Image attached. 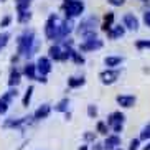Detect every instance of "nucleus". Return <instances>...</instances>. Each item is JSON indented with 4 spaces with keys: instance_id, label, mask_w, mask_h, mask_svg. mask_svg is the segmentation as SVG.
Instances as JSON below:
<instances>
[{
    "instance_id": "412c9836",
    "label": "nucleus",
    "mask_w": 150,
    "mask_h": 150,
    "mask_svg": "<svg viewBox=\"0 0 150 150\" xmlns=\"http://www.w3.org/2000/svg\"><path fill=\"white\" fill-rule=\"evenodd\" d=\"M122 61H124L122 56H106L104 58V64L107 68H117L122 64Z\"/></svg>"
},
{
    "instance_id": "b1692460",
    "label": "nucleus",
    "mask_w": 150,
    "mask_h": 150,
    "mask_svg": "<svg viewBox=\"0 0 150 150\" xmlns=\"http://www.w3.org/2000/svg\"><path fill=\"white\" fill-rule=\"evenodd\" d=\"M68 106H69V99L64 97V99H61V101L54 106V110H56V112H68Z\"/></svg>"
},
{
    "instance_id": "c756f323",
    "label": "nucleus",
    "mask_w": 150,
    "mask_h": 150,
    "mask_svg": "<svg viewBox=\"0 0 150 150\" xmlns=\"http://www.w3.org/2000/svg\"><path fill=\"white\" fill-rule=\"evenodd\" d=\"M135 48L137 50H150V40H137Z\"/></svg>"
},
{
    "instance_id": "72a5a7b5",
    "label": "nucleus",
    "mask_w": 150,
    "mask_h": 150,
    "mask_svg": "<svg viewBox=\"0 0 150 150\" xmlns=\"http://www.w3.org/2000/svg\"><path fill=\"white\" fill-rule=\"evenodd\" d=\"M10 23H12V17H10V15H5V17L0 20V28H7Z\"/></svg>"
},
{
    "instance_id": "2f4dec72",
    "label": "nucleus",
    "mask_w": 150,
    "mask_h": 150,
    "mask_svg": "<svg viewBox=\"0 0 150 150\" xmlns=\"http://www.w3.org/2000/svg\"><path fill=\"white\" fill-rule=\"evenodd\" d=\"M8 106H10V102H8V101H5V99H2V97H0V115L7 114V110H8Z\"/></svg>"
},
{
    "instance_id": "c9c22d12",
    "label": "nucleus",
    "mask_w": 150,
    "mask_h": 150,
    "mask_svg": "<svg viewBox=\"0 0 150 150\" xmlns=\"http://www.w3.org/2000/svg\"><path fill=\"white\" fill-rule=\"evenodd\" d=\"M140 137L139 139H132L130 140V145H129V150H139V145H140Z\"/></svg>"
},
{
    "instance_id": "a19ab883",
    "label": "nucleus",
    "mask_w": 150,
    "mask_h": 150,
    "mask_svg": "<svg viewBox=\"0 0 150 150\" xmlns=\"http://www.w3.org/2000/svg\"><path fill=\"white\" fill-rule=\"evenodd\" d=\"M144 150H150V144H149V145H145V147H144Z\"/></svg>"
},
{
    "instance_id": "7c9ffc66",
    "label": "nucleus",
    "mask_w": 150,
    "mask_h": 150,
    "mask_svg": "<svg viewBox=\"0 0 150 150\" xmlns=\"http://www.w3.org/2000/svg\"><path fill=\"white\" fill-rule=\"evenodd\" d=\"M140 140H150V122L140 130Z\"/></svg>"
},
{
    "instance_id": "dca6fc26",
    "label": "nucleus",
    "mask_w": 150,
    "mask_h": 150,
    "mask_svg": "<svg viewBox=\"0 0 150 150\" xmlns=\"http://www.w3.org/2000/svg\"><path fill=\"white\" fill-rule=\"evenodd\" d=\"M23 74L27 76L28 79L36 81V78H38V69H36V63H35V64H33V63H28V64H25V68H23Z\"/></svg>"
},
{
    "instance_id": "c85d7f7f",
    "label": "nucleus",
    "mask_w": 150,
    "mask_h": 150,
    "mask_svg": "<svg viewBox=\"0 0 150 150\" xmlns=\"http://www.w3.org/2000/svg\"><path fill=\"white\" fill-rule=\"evenodd\" d=\"M10 36H12V35H10L8 31H2V33H0V51H2L7 45H8Z\"/></svg>"
},
{
    "instance_id": "e433bc0d",
    "label": "nucleus",
    "mask_w": 150,
    "mask_h": 150,
    "mask_svg": "<svg viewBox=\"0 0 150 150\" xmlns=\"http://www.w3.org/2000/svg\"><path fill=\"white\" fill-rule=\"evenodd\" d=\"M107 4L112 5V7H122L125 4V0H107Z\"/></svg>"
},
{
    "instance_id": "58836bf2",
    "label": "nucleus",
    "mask_w": 150,
    "mask_h": 150,
    "mask_svg": "<svg viewBox=\"0 0 150 150\" xmlns=\"http://www.w3.org/2000/svg\"><path fill=\"white\" fill-rule=\"evenodd\" d=\"M93 150H106V149H104V144H94Z\"/></svg>"
},
{
    "instance_id": "f8f14e48",
    "label": "nucleus",
    "mask_w": 150,
    "mask_h": 150,
    "mask_svg": "<svg viewBox=\"0 0 150 150\" xmlns=\"http://www.w3.org/2000/svg\"><path fill=\"white\" fill-rule=\"evenodd\" d=\"M122 23H124V27L127 28V30H130V31H137V30H139V27H140L139 18H137L134 13H125V15H124Z\"/></svg>"
},
{
    "instance_id": "39448f33",
    "label": "nucleus",
    "mask_w": 150,
    "mask_h": 150,
    "mask_svg": "<svg viewBox=\"0 0 150 150\" xmlns=\"http://www.w3.org/2000/svg\"><path fill=\"white\" fill-rule=\"evenodd\" d=\"M124 122H125V115L120 112V110H115V112H110L109 117H107V124L109 127L114 130L115 134H120L124 129Z\"/></svg>"
},
{
    "instance_id": "f704fd0d",
    "label": "nucleus",
    "mask_w": 150,
    "mask_h": 150,
    "mask_svg": "<svg viewBox=\"0 0 150 150\" xmlns=\"http://www.w3.org/2000/svg\"><path fill=\"white\" fill-rule=\"evenodd\" d=\"M83 139H84L86 142H96V134H94V132H89V130H88V132L83 134Z\"/></svg>"
},
{
    "instance_id": "79ce46f5",
    "label": "nucleus",
    "mask_w": 150,
    "mask_h": 150,
    "mask_svg": "<svg viewBox=\"0 0 150 150\" xmlns=\"http://www.w3.org/2000/svg\"><path fill=\"white\" fill-rule=\"evenodd\" d=\"M142 2H149V0H142Z\"/></svg>"
},
{
    "instance_id": "f03ea898",
    "label": "nucleus",
    "mask_w": 150,
    "mask_h": 150,
    "mask_svg": "<svg viewBox=\"0 0 150 150\" xmlns=\"http://www.w3.org/2000/svg\"><path fill=\"white\" fill-rule=\"evenodd\" d=\"M84 8H86V5L83 0H64V4H63V10L66 13V18L79 17L84 13Z\"/></svg>"
},
{
    "instance_id": "1a4fd4ad",
    "label": "nucleus",
    "mask_w": 150,
    "mask_h": 150,
    "mask_svg": "<svg viewBox=\"0 0 150 150\" xmlns=\"http://www.w3.org/2000/svg\"><path fill=\"white\" fill-rule=\"evenodd\" d=\"M31 120H35L33 115H27V117H20V119H15V117H8V119L4 122V127L5 129H10V127H22L25 124H30Z\"/></svg>"
},
{
    "instance_id": "ddd939ff",
    "label": "nucleus",
    "mask_w": 150,
    "mask_h": 150,
    "mask_svg": "<svg viewBox=\"0 0 150 150\" xmlns=\"http://www.w3.org/2000/svg\"><path fill=\"white\" fill-rule=\"evenodd\" d=\"M119 145H120L119 134L106 135V140H104V149H106V150H115V149H119Z\"/></svg>"
},
{
    "instance_id": "20e7f679",
    "label": "nucleus",
    "mask_w": 150,
    "mask_h": 150,
    "mask_svg": "<svg viewBox=\"0 0 150 150\" xmlns=\"http://www.w3.org/2000/svg\"><path fill=\"white\" fill-rule=\"evenodd\" d=\"M97 27H101L99 25V18L96 17V15H91V17H86L84 20H81L79 23H78V33H79L81 36H84L86 33H93V31H96Z\"/></svg>"
},
{
    "instance_id": "7ed1b4c3",
    "label": "nucleus",
    "mask_w": 150,
    "mask_h": 150,
    "mask_svg": "<svg viewBox=\"0 0 150 150\" xmlns=\"http://www.w3.org/2000/svg\"><path fill=\"white\" fill-rule=\"evenodd\" d=\"M59 25H61V20L58 18V15L51 13L45 23V36L48 40H53L56 41L58 40V33H59Z\"/></svg>"
},
{
    "instance_id": "f3484780",
    "label": "nucleus",
    "mask_w": 150,
    "mask_h": 150,
    "mask_svg": "<svg viewBox=\"0 0 150 150\" xmlns=\"http://www.w3.org/2000/svg\"><path fill=\"white\" fill-rule=\"evenodd\" d=\"M20 81H22V73L17 68H13V69L10 71V76H8V86L10 88H17L18 84H20Z\"/></svg>"
},
{
    "instance_id": "393cba45",
    "label": "nucleus",
    "mask_w": 150,
    "mask_h": 150,
    "mask_svg": "<svg viewBox=\"0 0 150 150\" xmlns=\"http://www.w3.org/2000/svg\"><path fill=\"white\" fill-rule=\"evenodd\" d=\"M96 132L101 134V135H107V132H109V124L104 122V120H99L96 125Z\"/></svg>"
},
{
    "instance_id": "4c0bfd02",
    "label": "nucleus",
    "mask_w": 150,
    "mask_h": 150,
    "mask_svg": "<svg viewBox=\"0 0 150 150\" xmlns=\"http://www.w3.org/2000/svg\"><path fill=\"white\" fill-rule=\"evenodd\" d=\"M144 22H145L147 27H150V10H147L145 13H144Z\"/></svg>"
},
{
    "instance_id": "4be33fe9",
    "label": "nucleus",
    "mask_w": 150,
    "mask_h": 150,
    "mask_svg": "<svg viewBox=\"0 0 150 150\" xmlns=\"http://www.w3.org/2000/svg\"><path fill=\"white\" fill-rule=\"evenodd\" d=\"M33 91H35V88L33 86H28L27 91H25V96H23L22 99V106L23 107H28L30 106V101H31V96H33Z\"/></svg>"
},
{
    "instance_id": "423d86ee",
    "label": "nucleus",
    "mask_w": 150,
    "mask_h": 150,
    "mask_svg": "<svg viewBox=\"0 0 150 150\" xmlns=\"http://www.w3.org/2000/svg\"><path fill=\"white\" fill-rule=\"evenodd\" d=\"M119 76H120V69H117V68H107V69L99 73V79H101L102 84H114L115 81L119 79Z\"/></svg>"
},
{
    "instance_id": "f257e3e1",
    "label": "nucleus",
    "mask_w": 150,
    "mask_h": 150,
    "mask_svg": "<svg viewBox=\"0 0 150 150\" xmlns=\"http://www.w3.org/2000/svg\"><path fill=\"white\" fill-rule=\"evenodd\" d=\"M38 43L35 38V31L33 30H25L22 35L17 38V53L18 56L23 58H30L31 54L36 51Z\"/></svg>"
},
{
    "instance_id": "2eb2a0df",
    "label": "nucleus",
    "mask_w": 150,
    "mask_h": 150,
    "mask_svg": "<svg viewBox=\"0 0 150 150\" xmlns=\"http://www.w3.org/2000/svg\"><path fill=\"white\" fill-rule=\"evenodd\" d=\"M50 112H51V106H50V104H41V106L33 112V117H35V120H43L50 115Z\"/></svg>"
},
{
    "instance_id": "ea45409f",
    "label": "nucleus",
    "mask_w": 150,
    "mask_h": 150,
    "mask_svg": "<svg viewBox=\"0 0 150 150\" xmlns=\"http://www.w3.org/2000/svg\"><path fill=\"white\" fill-rule=\"evenodd\" d=\"M79 150H89V149H88V145H81Z\"/></svg>"
},
{
    "instance_id": "6ab92c4d",
    "label": "nucleus",
    "mask_w": 150,
    "mask_h": 150,
    "mask_svg": "<svg viewBox=\"0 0 150 150\" xmlns=\"http://www.w3.org/2000/svg\"><path fill=\"white\" fill-rule=\"evenodd\" d=\"M86 84V78L84 76H71L69 79H68V86L71 89H76V88H81Z\"/></svg>"
},
{
    "instance_id": "9b49d317",
    "label": "nucleus",
    "mask_w": 150,
    "mask_h": 150,
    "mask_svg": "<svg viewBox=\"0 0 150 150\" xmlns=\"http://www.w3.org/2000/svg\"><path fill=\"white\" fill-rule=\"evenodd\" d=\"M115 101H117V104H119L120 107H124V109H130V107L135 106L137 97L132 96V94H120V96L115 97Z\"/></svg>"
},
{
    "instance_id": "473e14b6",
    "label": "nucleus",
    "mask_w": 150,
    "mask_h": 150,
    "mask_svg": "<svg viewBox=\"0 0 150 150\" xmlns=\"http://www.w3.org/2000/svg\"><path fill=\"white\" fill-rule=\"evenodd\" d=\"M88 115L91 117V119H96V117H97V106L89 104V106H88Z\"/></svg>"
},
{
    "instance_id": "a211bd4d",
    "label": "nucleus",
    "mask_w": 150,
    "mask_h": 150,
    "mask_svg": "<svg viewBox=\"0 0 150 150\" xmlns=\"http://www.w3.org/2000/svg\"><path fill=\"white\" fill-rule=\"evenodd\" d=\"M48 56L51 58V59H54V61H61V56H63V50L59 45H51L48 50Z\"/></svg>"
},
{
    "instance_id": "0eeeda50",
    "label": "nucleus",
    "mask_w": 150,
    "mask_h": 150,
    "mask_svg": "<svg viewBox=\"0 0 150 150\" xmlns=\"http://www.w3.org/2000/svg\"><path fill=\"white\" fill-rule=\"evenodd\" d=\"M104 41L101 38H93V40H83L79 45V51L86 53V51H96V50H101Z\"/></svg>"
},
{
    "instance_id": "cd10ccee",
    "label": "nucleus",
    "mask_w": 150,
    "mask_h": 150,
    "mask_svg": "<svg viewBox=\"0 0 150 150\" xmlns=\"http://www.w3.org/2000/svg\"><path fill=\"white\" fill-rule=\"evenodd\" d=\"M71 59L76 64H84V56L81 54V51H74L73 48H71Z\"/></svg>"
},
{
    "instance_id": "6e6552de",
    "label": "nucleus",
    "mask_w": 150,
    "mask_h": 150,
    "mask_svg": "<svg viewBox=\"0 0 150 150\" xmlns=\"http://www.w3.org/2000/svg\"><path fill=\"white\" fill-rule=\"evenodd\" d=\"M36 69H38V74L41 76H46L51 73L53 69V64H51V58H46V56H40L38 61H36Z\"/></svg>"
},
{
    "instance_id": "9d476101",
    "label": "nucleus",
    "mask_w": 150,
    "mask_h": 150,
    "mask_svg": "<svg viewBox=\"0 0 150 150\" xmlns=\"http://www.w3.org/2000/svg\"><path fill=\"white\" fill-rule=\"evenodd\" d=\"M73 18H66V20H61V25H59V33H58V40L56 41H63L64 38H68L71 31H73Z\"/></svg>"
},
{
    "instance_id": "5701e85b",
    "label": "nucleus",
    "mask_w": 150,
    "mask_h": 150,
    "mask_svg": "<svg viewBox=\"0 0 150 150\" xmlns=\"http://www.w3.org/2000/svg\"><path fill=\"white\" fill-rule=\"evenodd\" d=\"M17 20H18V23H28V22L31 20V12H30V10H23V12H18Z\"/></svg>"
},
{
    "instance_id": "aec40b11",
    "label": "nucleus",
    "mask_w": 150,
    "mask_h": 150,
    "mask_svg": "<svg viewBox=\"0 0 150 150\" xmlns=\"http://www.w3.org/2000/svg\"><path fill=\"white\" fill-rule=\"evenodd\" d=\"M112 23H114V12H107V13L104 15V23L101 25V30L107 33V31H109L110 28L114 27Z\"/></svg>"
},
{
    "instance_id": "bb28decb",
    "label": "nucleus",
    "mask_w": 150,
    "mask_h": 150,
    "mask_svg": "<svg viewBox=\"0 0 150 150\" xmlns=\"http://www.w3.org/2000/svg\"><path fill=\"white\" fill-rule=\"evenodd\" d=\"M18 96V91H17V88H10L7 93L2 96V99H5V101H8V102H12L15 99V97Z\"/></svg>"
},
{
    "instance_id": "37998d69",
    "label": "nucleus",
    "mask_w": 150,
    "mask_h": 150,
    "mask_svg": "<svg viewBox=\"0 0 150 150\" xmlns=\"http://www.w3.org/2000/svg\"><path fill=\"white\" fill-rule=\"evenodd\" d=\"M115 150H122V149H115Z\"/></svg>"
},
{
    "instance_id": "4468645a",
    "label": "nucleus",
    "mask_w": 150,
    "mask_h": 150,
    "mask_svg": "<svg viewBox=\"0 0 150 150\" xmlns=\"http://www.w3.org/2000/svg\"><path fill=\"white\" fill-rule=\"evenodd\" d=\"M125 30H127V28L124 27V23L122 25H114V27L107 31V38H109V40H119V38H122V36L125 35Z\"/></svg>"
},
{
    "instance_id": "a878e982",
    "label": "nucleus",
    "mask_w": 150,
    "mask_h": 150,
    "mask_svg": "<svg viewBox=\"0 0 150 150\" xmlns=\"http://www.w3.org/2000/svg\"><path fill=\"white\" fill-rule=\"evenodd\" d=\"M30 4H31V0H15V5H17V12L30 10Z\"/></svg>"
}]
</instances>
